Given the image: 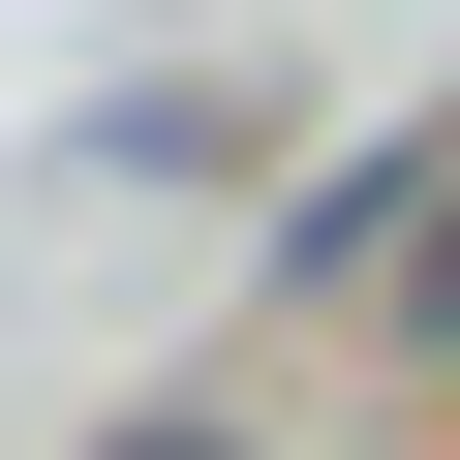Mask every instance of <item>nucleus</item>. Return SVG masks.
<instances>
[{
  "mask_svg": "<svg viewBox=\"0 0 460 460\" xmlns=\"http://www.w3.org/2000/svg\"><path fill=\"white\" fill-rule=\"evenodd\" d=\"M154 460H184V429H154Z\"/></svg>",
  "mask_w": 460,
  "mask_h": 460,
  "instance_id": "2",
  "label": "nucleus"
},
{
  "mask_svg": "<svg viewBox=\"0 0 460 460\" xmlns=\"http://www.w3.org/2000/svg\"><path fill=\"white\" fill-rule=\"evenodd\" d=\"M429 307H460V277H429Z\"/></svg>",
  "mask_w": 460,
  "mask_h": 460,
  "instance_id": "1",
  "label": "nucleus"
}]
</instances>
